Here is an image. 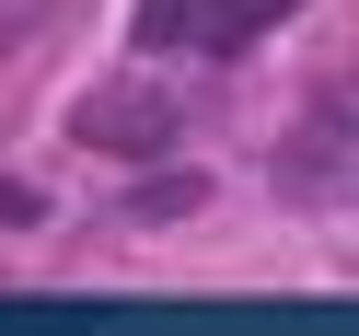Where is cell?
Masks as SVG:
<instances>
[{"mask_svg": "<svg viewBox=\"0 0 359 336\" xmlns=\"http://www.w3.org/2000/svg\"><path fill=\"white\" fill-rule=\"evenodd\" d=\"M174 116H186V105L140 93V81H93V93H81V116H70V140L104 151V163H163V151H174Z\"/></svg>", "mask_w": 359, "mask_h": 336, "instance_id": "obj_2", "label": "cell"}, {"mask_svg": "<svg viewBox=\"0 0 359 336\" xmlns=\"http://www.w3.org/2000/svg\"><path fill=\"white\" fill-rule=\"evenodd\" d=\"M278 12H290V0H209V35H197V47H209V58H243Z\"/></svg>", "mask_w": 359, "mask_h": 336, "instance_id": "obj_4", "label": "cell"}, {"mask_svg": "<svg viewBox=\"0 0 359 336\" xmlns=\"http://www.w3.org/2000/svg\"><path fill=\"white\" fill-rule=\"evenodd\" d=\"M348 174H359V93H313L290 116V140L266 151V186L290 209H325V197H348Z\"/></svg>", "mask_w": 359, "mask_h": 336, "instance_id": "obj_1", "label": "cell"}, {"mask_svg": "<svg viewBox=\"0 0 359 336\" xmlns=\"http://www.w3.org/2000/svg\"><path fill=\"white\" fill-rule=\"evenodd\" d=\"M47 12H58V0H0V58L35 47V35H47Z\"/></svg>", "mask_w": 359, "mask_h": 336, "instance_id": "obj_6", "label": "cell"}, {"mask_svg": "<svg viewBox=\"0 0 359 336\" xmlns=\"http://www.w3.org/2000/svg\"><path fill=\"white\" fill-rule=\"evenodd\" d=\"M24 220H35V186H24V174H0V232H24Z\"/></svg>", "mask_w": 359, "mask_h": 336, "instance_id": "obj_7", "label": "cell"}, {"mask_svg": "<svg viewBox=\"0 0 359 336\" xmlns=\"http://www.w3.org/2000/svg\"><path fill=\"white\" fill-rule=\"evenodd\" d=\"M209 209V174H186V163H140V186H128V220H197Z\"/></svg>", "mask_w": 359, "mask_h": 336, "instance_id": "obj_3", "label": "cell"}, {"mask_svg": "<svg viewBox=\"0 0 359 336\" xmlns=\"http://www.w3.org/2000/svg\"><path fill=\"white\" fill-rule=\"evenodd\" d=\"M128 24H140V47H197L209 35V0H140Z\"/></svg>", "mask_w": 359, "mask_h": 336, "instance_id": "obj_5", "label": "cell"}]
</instances>
